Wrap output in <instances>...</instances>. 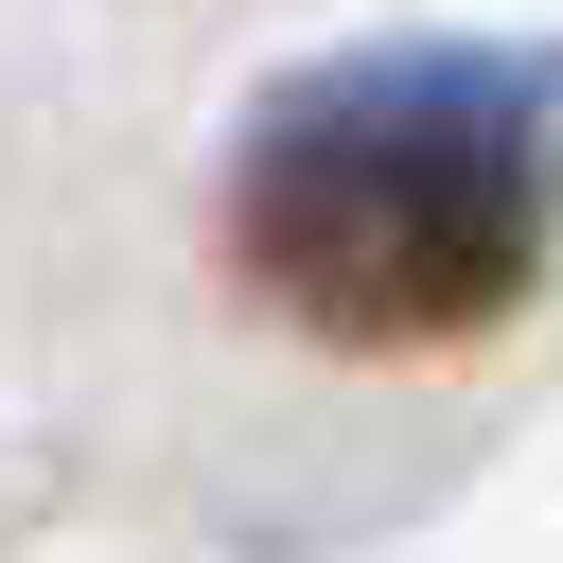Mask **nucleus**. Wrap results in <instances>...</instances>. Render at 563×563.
Returning <instances> with one entry per match:
<instances>
[{
  "label": "nucleus",
  "instance_id": "nucleus-1",
  "mask_svg": "<svg viewBox=\"0 0 563 563\" xmlns=\"http://www.w3.org/2000/svg\"><path fill=\"white\" fill-rule=\"evenodd\" d=\"M563 229V70L475 35H387L246 106L229 246L334 352H457L545 282Z\"/></svg>",
  "mask_w": 563,
  "mask_h": 563
}]
</instances>
